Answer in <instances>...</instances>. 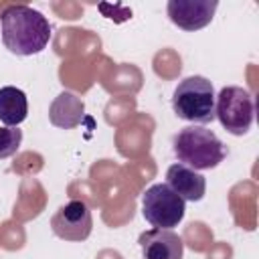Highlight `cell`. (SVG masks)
Instances as JSON below:
<instances>
[{
	"instance_id": "obj_1",
	"label": "cell",
	"mask_w": 259,
	"mask_h": 259,
	"mask_svg": "<svg viewBox=\"0 0 259 259\" xmlns=\"http://www.w3.org/2000/svg\"><path fill=\"white\" fill-rule=\"evenodd\" d=\"M0 32L4 47L18 57L38 55L51 40L47 16L26 4H10L2 10Z\"/></svg>"
},
{
	"instance_id": "obj_2",
	"label": "cell",
	"mask_w": 259,
	"mask_h": 259,
	"mask_svg": "<svg viewBox=\"0 0 259 259\" xmlns=\"http://www.w3.org/2000/svg\"><path fill=\"white\" fill-rule=\"evenodd\" d=\"M172 150L180 164L196 172L217 168L227 158V146L212 130L202 125L182 127L172 140Z\"/></svg>"
},
{
	"instance_id": "obj_3",
	"label": "cell",
	"mask_w": 259,
	"mask_h": 259,
	"mask_svg": "<svg viewBox=\"0 0 259 259\" xmlns=\"http://www.w3.org/2000/svg\"><path fill=\"white\" fill-rule=\"evenodd\" d=\"M172 109L194 125H204L214 119V89L202 75H190L182 79L172 93Z\"/></svg>"
},
{
	"instance_id": "obj_4",
	"label": "cell",
	"mask_w": 259,
	"mask_h": 259,
	"mask_svg": "<svg viewBox=\"0 0 259 259\" xmlns=\"http://www.w3.org/2000/svg\"><path fill=\"white\" fill-rule=\"evenodd\" d=\"M214 99V117L229 134L243 136L251 130L255 119V103L247 89L229 85L223 87Z\"/></svg>"
},
{
	"instance_id": "obj_5",
	"label": "cell",
	"mask_w": 259,
	"mask_h": 259,
	"mask_svg": "<svg viewBox=\"0 0 259 259\" xmlns=\"http://www.w3.org/2000/svg\"><path fill=\"white\" fill-rule=\"evenodd\" d=\"M186 202L164 182H156L142 194V214L154 229H174L182 223Z\"/></svg>"
},
{
	"instance_id": "obj_6",
	"label": "cell",
	"mask_w": 259,
	"mask_h": 259,
	"mask_svg": "<svg viewBox=\"0 0 259 259\" xmlns=\"http://www.w3.org/2000/svg\"><path fill=\"white\" fill-rule=\"evenodd\" d=\"M51 229L59 239L65 241H85L93 229V217L83 200H69L51 219Z\"/></svg>"
},
{
	"instance_id": "obj_7",
	"label": "cell",
	"mask_w": 259,
	"mask_h": 259,
	"mask_svg": "<svg viewBox=\"0 0 259 259\" xmlns=\"http://www.w3.org/2000/svg\"><path fill=\"white\" fill-rule=\"evenodd\" d=\"M219 8L217 0H170L166 10L168 18L182 30H200L210 24Z\"/></svg>"
},
{
	"instance_id": "obj_8",
	"label": "cell",
	"mask_w": 259,
	"mask_h": 259,
	"mask_svg": "<svg viewBox=\"0 0 259 259\" xmlns=\"http://www.w3.org/2000/svg\"><path fill=\"white\" fill-rule=\"evenodd\" d=\"M144 259H182L184 243L172 229H150L138 239Z\"/></svg>"
},
{
	"instance_id": "obj_9",
	"label": "cell",
	"mask_w": 259,
	"mask_h": 259,
	"mask_svg": "<svg viewBox=\"0 0 259 259\" xmlns=\"http://www.w3.org/2000/svg\"><path fill=\"white\" fill-rule=\"evenodd\" d=\"M166 184L184 202L186 200L198 202L206 194V178L200 172H196V170H192V168H188V166H184L180 162L178 164H172L166 170Z\"/></svg>"
},
{
	"instance_id": "obj_10",
	"label": "cell",
	"mask_w": 259,
	"mask_h": 259,
	"mask_svg": "<svg viewBox=\"0 0 259 259\" xmlns=\"http://www.w3.org/2000/svg\"><path fill=\"white\" fill-rule=\"evenodd\" d=\"M83 101L71 93V91H63L55 97V101L51 103V109H49V119L53 125L57 127H63V130H71L75 125L81 123L83 119Z\"/></svg>"
},
{
	"instance_id": "obj_11",
	"label": "cell",
	"mask_w": 259,
	"mask_h": 259,
	"mask_svg": "<svg viewBox=\"0 0 259 259\" xmlns=\"http://www.w3.org/2000/svg\"><path fill=\"white\" fill-rule=\"evenodd\" d=\"M28 115V101L22 89L6 85L0 87V121L8 127H18Z\"/></svg>"
},
{
	"instance_id": "obj_12",
	"label": "cell",
	"mask_w": 259,
	"mask_h": 259,
	"mask_svg": "<svg viewBox=\"0 0 259 259\" xmlns=\"http://www.w3.org/2000/svg\"><path fill=\"white\" fill-rule=\"evenodd\" d=\"M22 144V130L18 127H0V160L14 156Z\"/></svg>"
}]
</instances>
